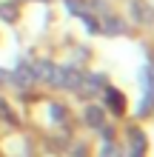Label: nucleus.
<instances>
[{
    "label": "nucleus",
    "mask_w": 154,
    "mask_h": 157,
    "mask_svg": "<svg viewBox=\"0 0 154 157\" xmlns=\"http://www.w3.org/2000/svg\"><path fill=\"white\" fill-rule=\"evenodd\" d=\"M66 6H69V9H71V12H74L77 17H83V14L88 12V9H86L83 3H80V0H66Z\"/></svg>",
    "instance_id": "9"
},
{
    "label": "nucleus",
    "mask_w": 154,
    "mask_h": 157,
    "mask_svg": "<svg viewBox=\"0 0 154 157\" xmlns=\"http://www.w3.org/2000/svg\"><path fill=\"white\" fill-rule=\"evenodd\" d=\"M57 86H60V89H69V91H77L80 86H83V75H80L77 69H63Z\"/></svg>",
    "instance_id": "3"
},
{
    "label": "nucleus",
    "mask_w": 154,
    "mask_h": 157,
    "mask_svg": "<svg viewBox=\"0 0 154 157\" xmlns=\"http://www.w3.org/2000/svg\"><path fill=\"white\" fill-rule=\"evenodd\" d=\"M14 17H17V6H14V3H0V20L12 23Z\"/></svg>",
    "instance_id": "7"
},
{
    "label": "nucleus",
    "mask_w": 154,
    "mask_h": 157,
    "mask_svg": "<svg viewBox=\"0 0 154 157\" xmlns=\"http://www.w3.org/2000/svg\"><path fill=\"white\" fill-rule=\"evenodd\" d=\"M100 17H103V23H100V26H103V29H106L108 34H123V32H126V23H123L117 14L106 12V14H100Z\"/></svg>",
    "instance_id": "4"
},
{
    "label": "nucleus",
    "mask_w": 154,
    "mask_h": 157,
    "mask_svg": "<svg viewBox=\"0 0 154 157\" xmlns=\"http://www.w3.org/2000/svg\"><path fill=\"white\" fill-rule=\"evenodd\" d=\"M32 71H34V77H37V80L49 83V80H51V71H54V63H49V60H37V63H32Z\"/></svg>",
    "instance_id": "6"
},
{
    "label": "nucleus",
    "mask_w": 154,
    "mask_h": 157,
    "mask_svg": "<svg viewBox=\"0 0 154 157\" xmlns=\"http://www.w3.org/2000/svg\"><path fill=\"white\" fill-rule=\"evenodd\" d=\"M100 157H120V154H117V146L108 140V143L103 146V154H100Z\"/></svg>",
    "instance_id": "10"
},
{
    "label": "nucleus",
    "mask_w": 154,
    "mask_h": 157,
    "mask_svg": "<svg viewBox=\"0 0 154 157\" xmlns=\"http://www.w3.org/2000/svg\"><path fill=\"white\" fill-rule=\"evenodd\" d=\"M106 94H108V103H111V109H114V112H123V94H120V91L106 89Z\"/></svg>",
    "instance_id": "8"
},
{
    "label": "nucleus",
    "mask_w": 154,
    "mask_h": 157,
    "mask_svg": "<svg viewBox=\"0 0 154 157\" xmlns=\"http://www.w3.org/2000/svg\"><path fill=\"white\" fill-rule=\"evenodd\" d=\"M86 123L92 126V128H103V126H106L103 109H100V106H88V109H86Z\"/></svg>",
    "instance_id": "5"
},
{
    "label": "nucleus",
    "mask_w": 154,
    "mask_h": 157,
    "mask_svg": "<svg viewBox=\"0 0 154 157\" xmlns=\"http://www.w3.org/2000/svg\"><path fill=\"white\" fill-rule=\"evenodd\" d=\"M131 17H134L137 23L148 26V23L154 20V9L146 3V0H131Z\"/></svg>",
    "instance_id": "2"
},
{
    "label": "nucleus",
    "mask_w": 154,
    "mask_h": 157,
    "mask_svg": "<svg viewBox=\"0 0 154 157\" xmlns=\"http://www.w3.org/2000/svg\"><path fill=\"white\" fill-rule=\"evenodd\" d=\"M9 77H12V86H17V89H32L34 83H37V77H34V71H32V63H20L17 71L9 75Z\"/></svg>",
    "instance_id": "1"
}]
</instances>
